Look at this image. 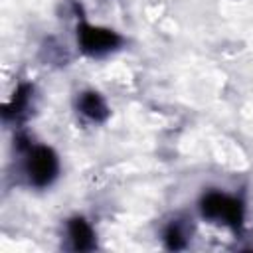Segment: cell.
I'll return each mask as SVG.
<instances>
[{"mask_svg": "<svg viewBox=\"0 0 253 253\" xmlns=\"http://www.w3.org/2000/svg\"><path fill=\"white\" fill-rule=\"evenodd\" d=\"M202 213L210 219H219L227 225H231L233 229H239L243 223V206L241 202L211 192L202 200Z\"/></svg>", "mask_w": 253, "mask_h": 253, "instance_id": "1", "label": "cell"}, {"mask_svg": "<svg viewBox=\"0 0 253 253\" xmlns=\"http://www.w3.org/2000/svg\"><path fill=\"white\" fill-rule=\"evenodd\" d=\"M28 174L34 186H47L57 174V158L53 150L47 146H36L30 152Z\"/></svg>", "mask_w": 253, "mask_h": 253, "instance_id": "2", "label": "cell"}, {"mask_svg": "<svg viewBox=\"0 0 253 253\" xmlns=\"http://www.w3.org/2000/svg\"><path fill=\"white\" fill-rule=\"evenodd\" d=\"M79 43H81V49H83L85 53L101 55V53H105V51L115 49V47L121 43V38H119L113 30L81 24V26H79Z\"/></svg>", "mask_w": 253, "mask_h": 253, "instance_id": "3", "label": "cell"}, {"mask_svg": "<svg viewBox=\"0 0 253 253\" xmlns=\"http://www.w3.org/2000/svg\"><path fill=\"white\" fill-rule=\"evenodd\" d=\"M166 243H168V247H170V249H182V247H184L182 231H180L176 225L168 227V231H166Z\"/></svg>", "mask_w": 253, "mask_h": 253, "instance_id": "6", "label": "cell"}, {"mask_svg": "<svg viewBox=\"0 0 253 253\" xmlns=\"http://www.w3.org/2000/svg\"><path fill=\"white\" fill-rule=\"evenodd\" d=\"M69 237H71L73 249H77V251H89L95 247L93 229L81 217H75L69 221Z\"/></svg>", "mask_w": 253, "mask_h": 253, "instance_id": "4", "label": "cell"}, {"mask_svg": "<svg viewBox=\"0 0 253 253\" xmlns=\"http://www.w3.org/2000/svg\"><path fill=\"white\" fill-rule=\"evenodd\" d=\"M79 109L83 115H87L93 121H105L109 117V109L99 93H85L79 101Z\"/></svg>", "mask_w": 253, "mask_h": 253, "instance_id": "5", "label": "cell"}]
</instances>
